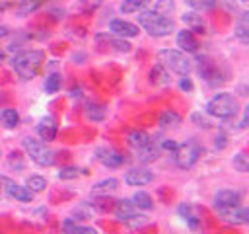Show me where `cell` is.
<instances>
[{
  "instance_id": "obj_1",
  "label": "cell",
  "mask_w": 249,
  "mask_h": 234,
  "mask_svg": "<svg viewBox=\"0 0 249 234\" xmlns=\"http://www.w3.org/2000/svg\"><path fill=\"white\" fill-rule=\"evenodd\" d=\"M43 62H45L43 51H23L12 58V68L21 80H31L39 74Z\"/></svg>"
},
{
  "instance_id": "obj_2",
  "label": "cell",
  "mask_w": 249,
  "mask_h": 234,
  "mask_svg": "<svg viewBox=\"0 0 249 234\" xmlns=\"http://www.w3.org/2000/svg\"><path fill=\"white\" fill-rule=\"evenodd\" d=\"M138 14L140 16H136V18H138L140 27L144 31H148L152 37H163V35H169L173 31V20L171 18L160 16L154 10H142Z\"/></svg>"
},
{
  "instance_id": "obj_3",
  "label": "cell",
  "mask_w": 249,
  "mask_h": 234,
  "mask_svg": "<svg viewBox=\"0 0 249 234\" xmlns=\"http://www.w3.org/2000/svg\"><path fill=\"white\" fill-rule=\"evenodd\" d=\"M239 111V103L237 99L228 94V92H220L216 94L208 103H206V113L212 115V117H218V119H231L235 117Z\"/></svg>"
},
{
  "instance_id": "obj_4",
  "label": "cell",
  "mask_w": 249,
  "mask_h": 234,
  "mask_svg": "<svg viewBox=\"0 0 249 234\" xmlns=\"http://www.w3.org/2000/svg\"><path fill=\"white\" fill-rule=\"evenodd\" d=\"M158 60L165 70L175 72L179 76H187L191 70V60L183 51H177V49H161L158 53Z\"/></svg>"
},
{
  "instance_id": "obj_5",
  "label": "cell",
  "mask_w": 249,
  "mask_h": 234,
  "mask_svg": "<svg viewBox=\"0 0 249 234\" xmlns=\"http://www.w3.org/2000/svg\"><path fill=\"white\" fill-rule=\"evenodd\" d=\"M21 146L35 164H39V166H53L54 164V152L47 146V142L37 140L33 136H25L21 140Z\"/></svg>"
},
{
  "instance_id": "obj_6",
  "label": "cell",
  "mask_w": 249,
  "mask_h": 234,
  "mask_svg": "<svg viewBox=\"0 0 249 234\" xmlns=\"http://www.w3.org/2000/svg\"><path fill=\"white\" fill-rule=\"evenodd\" d=\"M198 156H200V146L195 140H187L183 144H177L173 150V160L181 170L191 168L198 160Z\"/></svg>"
},
{
  "instance_id": "obj_7",
  "label": "cell",
  "mask_w": 249,
  "mask_h": 234,
  "mask_svg": "<svg viewBox=\"0 0 249 234\" xmlns=\"http://www.w3.org/2000/svg\"><path fill=\"white\" fill-rule=\"evenodd\" d=\"M0 183L4 185V191L12 197V199H16V201H21V203H29L31 199H33V191H29L25 185H19V183H16L14 179H10V177H0Z\"/></svg>"
},
{
  "instance_id": "obj_8",
  "label": "cell",
  "mask_w": 249,
  "mask_h": 234,
  "mask_svg": "<svg viewBox=\"0 0 249 234\" xmlns=\"http://www.w3.org/2000/svg\"><path fill=\"white\" fill-rule=\"evenodd\" d=\"M241 205V193L235 189H220L214 195V207L216 209H235Z\"/></svg>"
},
{
  "instance_id": "obj_9",
  "label": "cell",
  "mask_w": 249,
  "mask_h": 234,
  "mask_svg": "<svg viewBox=\"0 0 249 234\" xmlns=\"http://www.w3.org/2000/svg\"><path fill=\"white\" fill-rule=\"evenodd\" d=\"M154 179V174L144 168V166H136V168H130L126 174H124V181L128 185H134V187H142L146 183H150Z\"/></svg>"
},
{
  "instance_id": "obj_10",
  "label": "cell",
  "mask_w": 249,
  "mask_h": 234,
  "mask_svg": "<svg viewBox=\"0 0 249 234\" xmlns=\"http://www.w3.org/2000/svg\"><path fill=\"white\" fill-rule=\"evenodd\" d=\"M216 211L228 222H233V224H247L249 222V211L241 205L235 209H216Z\"/></svg>"
},
{
  "instance_id": "obj_11",
  "label": "cell",
  "mask_w": 249,
  "mask_h": 234,
  "mask_svg": "<svg viewBox=\"0 0 249 234\" xmlns=\"http://www.w3.org/2000/svg\"><path fill=\"white\" fill-rule=\"evenodd\" d=\"M109 29H111L117 37H123V39H126V37H136L138 31H140L134 23L124 21V20H113V21L109 23Z\"/></svg>"
},
{
  "instance_id": "obj_12",
  "label": "cell",
  "mask_w": 249,
  "mask_h": 234,
  "mask_svg": "<svg viewBox=\"0 0 249 234\" xmlns=\"http://www.w3.org/2000/svg\"><path fill=\"white\" fill-rule=\"evenodd\" d=\"M56 131H58V125H56V121L53 117H43L39 121V125H37V133H39L43 142L54 140L56 138Z\"/></svg>"
},
{
  "instance_id": "obj_13",
  "label": "cell",
  "mask_w": 249,
  "mask_h": 234,
  "mask_svg": "<svg viewBox=\"0 0 249 234\" xmlns=\"http://www.w3.org/2000/svg\"><path fill=\"white\" fill-rule=\"evenodd\" d=\"M97 158H99V162H101L103 166H107V168H119V166H123V162H124V156H123L121 152L113 150V148H99V150H97Z\"/></svg>"
},
{
  "instance_id": "obj_14",
  "label": "cell",
  "mask_w": 249,
  "mask_h": 234,
  "mask_svg": "<svg viewBox=\"0 0 249 234\" xmlns=\"http://www.w3.org/2000/svg\"><path fill=\"white\" fill-rule=\"evenodd\" d=\"M177 47H181V51H187V53H195L198 49V41L195 37L193 31L189 29H181L177 33Z\"/></svg>"
},
{
  "instance_id": "obj_15",
  "label": "cell",
  "mask_w": 249,
  "mask_h": 234,
  "mask_svg": "<svg viewBox=\"0 0 249 234\" xmlns=\"http://www.w3.org/2000/svg\"><path fill=\"white\" fill-rule=\"evenodd\" d=\"M181 20L185 21V25H187V29L189 31H196V33H204V29H206V23H204V20H202V16H198L196 12H185L183 16H181Z\"/></svg>"
},
{
  "instance_id": "obj_16",
  "label": "cell",
  "mask_w": 249,
  "mask_h": 234,
  "mask_svg": "<svg viewBox=\"0 0 249 234\" xmlns=\"http://www.w3.org/2000/svg\"><path fill=\"white\" fill-rule=\"evenodd\" d=\"M179 214L183 216V220L189 224V228H193V230H196L198 226H200V218H198V211L193 207V205H189V203H183L181 207H179Z\"/></svg>"
},
{
  "instance_id": "obj_17",
  "label": "cell",
  "mask_w": 249,
  "mask_h": 234,
  "mask_svg": "<svg viewBox=\"0 0 249 234\" xmlns=\"http://www.w3.org/2000/svg\"><path fill=\"white\" fill-rule=\"evenodd\" d=\"M113 211H115V214H117V218H119L121 222H123V220H126L128 216L136 214V207L132 205V201H130V199H119V201H115Z\"/></svg>"
},
{
  "instance_id": "obj_18",
  "label": "cell",
  "mask_w": 249,
  "mask_h": 234,
  "mask_svg": "<svg viewBox=\"0 0 249 234\" xmlns=\"http://www.w3.org/2000/svg\"><path fill=\"white\" fill-rule=\"evenodd\" d=\"M198 74H200L206 82H216V80H220V70H218V66H216L212 60H208V58L200 60V64H198Z\"/></svg>"
},
{
  "instance_id": "obj_19",
  "label": "cell",
  "mask_w": 249,
  "mask_h": 234,
  "mask_svg": "<svg viewBox=\"0 0 249 234\" xmlns=\"http://www.w3.org/2000/svg\"><path fill=\"white\" fill-rule=\"evenodd\" d=\"M158 154H160V146H158L156 142H152V140L138 148V160L144 162V164L154 162V160L158 158Z\"/></svg>"
},
{
  "instance_id": "obj_20",
  "label": "cell",
  "mask_w": 249,
  "mask_h": 234,
  "mask_svg": "<svg viewBox=\"0 0 249 234\" xmlns=\"http://www.w3.org/2000/svg\"><path fill=\"white\" fill-rule=\"evenodd\" d=\"M235 37L241 43H249V12H243L235 23Z\"/></svg>"
},
{
  "instance_id": "obj_21",
  "label": "cell",
  "mask_w": 249,
  "mask_h": 234,
  "mask_svg": "<svg viewBox=\"0 0 249 234\" xmlns=\"http://www.w3.org/2000/svg\"><path fill=\"white\" fill-rule=\"evenodd\" d=\"M119 187V181L115 177H107L103 181H97L93 187H91V193L93 195H109L111 191H115Z\"/></svg>"
},
{
  "instance_id": "obj_22",
  "label": "cell",
  "mask_w": 249,
  "mask_h": 234,
  "mask_svg": "<svg viewBox=\"0 0 249 234\" xmlns=\"http://www.w3.org/2000/svg\"><path fill=\"white\" fill-rule=\"evenodd\" d=\"M97 39H101V41H107V45H111L115 51H119V53H128L130 49H132V45L126 41V39H123V37H109V35H97Z\"/></svg>"
},
{
  "instance_id": "obj_23",
  "label": "cell",
  "mask_w": 249,
  "mask_h": 234,
  "mask_svg": "<svg viewBox=\"0 0 249 234\" xmlns=\"http://www.w3.org/2000/svg\"><path fill=\"white\" fill-rule=\"evenodd\" d=\"M18 121H19V115H18V111L14 107H6V109L0 111V123L6 129H14L18 125Z\"/></svg>"
},
{
  "instance_id": "obj_24",
  "label": "cell",
  "mask_w": 249,
  "mask_h": 234,
  "mask_svg": "<svg viewBox=\"0 0 249 234\" xmlns=\"http://www.w3.org/2000/svg\"><path fill=\"white\" fill-rule=\"evenodd\" d=\"M148 4H150V0H123L121 12H123V14H138V12H142Z\"/></svg>"
},
{
  "instance_id": "obj_25",
  "label": "cell",
  "mask_w": 249,
  "mask_h": 234,
  "mask_svg": "<svg viewBox=\"0 0 249 234\" xmlns=\"http://www.w3.org/2000/svg\"><path fill=\"white\" fill-rule=\"evenodd\" d=\"M132 205L136 207V209H144V211H150L152 207H154V201H152V197L146 193V191H136L134 195H132Z\"/></svg>"
},
{
  "instance_id": "obj_26",
  "label": "cell",
  "mask_w": 249,
  "mask_h": 234,
  "mask_svg": "<svg viewBox=\"0 0 249 234\" xmlns=\"http://www.w3.org/2000/svg\"><path fill=\"white\" fill-rule=\"evenodd\" d=\"M181 125V115L175 111H163L160 115V127L163 129H171V127H179Z\"/></svg>"
},
{
  "instance_id": "obj_27",
  "label": "cell",
  "mask_w": 249,
  "mask_h": 234,
  "mask_svg": "<svg viewBox=\"0 0 249 234\" xmlns=\"http://www.w3.org/2000/svg\"><path fill=\"white\" fill-rule=\"evenodd\" d=\"M146 142H150V135L146 133V131H140V129H136V131H132L130 135H128V144L132 146V148H140V146H144Z\"/></svg>"
},
{
  "instance_id": "obj_28",
  "label": "cell",
  "mask_w": 249,
  "mask_h": 234,
  "mask_svg": "<svg viewBox=\"0 0 249 234\" xmlns=\"http://www.w3.org/2000/svg\"><path fill=\"white\" fill-rule=\"evenodd\" d=\"M25 187L29 191H33V193H39V191H43L47 187V179L43 176H29L27 181H25Z\"/></svg>"
},
{
  "instance_id": "obj_29",
  "label": "cell",
  "mask_w": 249,
  "mask_h": 234,
  "mask_svg": "<svg viewBox=\"0 0 249 234\" xmlns=\"http://www.w3.org/2000/svg\"><path fill=\"white\" fill-rule=\"evenodd\" d=\"M150 82L152 84H169V78H167V74H165V68L161 66V64H158V66H154L152 68V72H150Z\"/></svg>"
},
{
  "instance_id": "obj_30",
  "label": "cell",
  "mask_w": 249,
  "mask_h": 234,
  "mask_svg": "<svg viewBox=\"0 0 249 234\" xmlns=\"http://www.w3.org/2000/svg\"><path fill=\"white\" fill-rule=\"evenodd\" d=\"M62 86V78L60 74H49L47 80H45V92L47 94H56Z\"/></svg>"
},
{
  "instance_id": "obj_31",
  "label": "cell",
  "mask_w": 249,
  "mask_h": 234,
  "mask_svg": "<svg viewBox=\"0 0 249 234\" xmlns=\"http://www.w3.org/2000/svg\"><path fill=\"white\" fill-rule=\"evenodd\" d=\"M86 115H88V119H91V121H101V119L105 117V109H103V105H99V103H88V105H86Z\"/></svg>"
},
{
  "instance_id": "obj_32",
  "label": "cell",
  "mask_w": 249,
  "mask_h": 234,
  "mask_svg": "<svg viewBox=\"0 0 249 234\" xmlns=\"http://www.w3.org/2000/svg\"><path fill=\"white\" fill-rule=\"evenodd\" d=\"M231 164H233V168H235L237 172H241V174L249 172V156H247L245 152H237V154L233 156Z\"/></svg>"
},
{
  "instance_id": "obj_33",
  "label": "cell",
  "mask_w": 249,
  "mask_h": 234,
  "mask_svg": "<svg viewBox=\"0 0 249 234\" xmlns=\"http://www.w3.org/2000/svg\"><path fill=\"white\" fill-rule=\"evenodd\" d=\"M93 207H95L97 211H103V213H107V211H113V207H115V201H113V199H109V195H99V197L93 201Z\"/></svg>"
},
{
  "instance_id": "obj_34",
  "label": "cell",
  "mask_w": 249,
  "mask_h": 234,
  "mask_svg": "<svg viewBox=\"0 0 249 234\" xmlns=\"http://www.w3.org/2000/svg\"><path fill=\"white\" fill-rule=\"evenodd\" d=\"M173 8H175L173 0H158V2H156L154 12H156V14H160V16H165V18H167V16H171Z\"/></svg>"
},
{
  "instance_id": "obj_35",
  "label": "cell",
  "mask_w": 249,
  "mask_h": 234,
  "mask_svg": "<svg viewBox=\"0 0 249 234\" xmlns=\"http://www.w3.org/2000/svg\"><path fill=\"white\" fill-rule=\"evenodd\" d=\"M8 166L10 168H18V170H21L23 168V156L19 154V152H10V156H8Z\"/></svg>"
},
{
  "instance_id": "obj_36",
  "label": "cell",
  "mask_w": 249,
  "mask_h": 234,
  "mask_svg": "<svg viewBox=\"0 0 249 234\" xmlns=\"http://www.w3.org/2000/svg\"><path fill=\"white\" fill-rule=\"evenodd\" d=\"M78 228H80V224H78L76 218H66V220L62 222V232H64V234H76Z\"/></svg>"
},
{
  "instance_id": "obj_37",
  "label": "cell",
  "mask_w": 249,
  "mask_h": 234,
  "mask_svg": "<svg viewBox=\"0 0 249 234\" xmlns=\"http://www.w3.org/2000/svg\"><path fill=\"white\" fill-rule=\"evenodd\" d=\"M78 174H80L78 168L66 166V168H62V170L58 172V177H60V179H74V177H78Z\"/></svg>"
},
{
  "instance_id": "obj_38",
  "label": "cell",
  "mask_w": 249,
  "mask_h": 234,
  "mask_svg": "<svg viewBox=\"0 0 249 234\" xmlns=\"http://www.w3.org/2000/svg\"><path fill=\"white\" fill-rule=\"evenodd\" d=\"M126 226H132V228H136V226H142V224H146V216L144 214H132V216H128L126 220H123Z\"/></svg>"
},
{
  "instance_id": "obj_39",
  "label": "cell",
  "mask_w": 249,
  "mask_h": 234,
  "mask_svg": "<svg viewBox=\"0 0 249 234\" xmlns=\"http://www.w3.org/2000/svg\"><path fill=\"white\" fill-rule=\"evenodd\" d=\"M41 4V0H21V12H31Z\"/></svg>"
},
{
  "instance_id": "obj_40",
  "label": "cell",
  "mask_w": 249,
  "mask_h": 234,
  "mask_svg": "<svg viewBox=\"0 0 249 234\" xmlns=\"http://www.w3.org/2000/svg\"><path fill=\"white\" fill-rule=\"evenodd\" d=\"M99 4H101V0H82L80 6H82L84 10H88V12H91V10H95Z\"/></svg>"
},
{
  "instance_id": "obj_41",
  "label": "cell",
  "mask_w": 249,
  "mask_h": 234,
  "mask_svg": "<svg viewBox=\"0 0 249 234\" xmlns=\"http://www.w3.org/2000/svg\"><path fill=\"white\" fill-rule=\"evenodd\" d=\"M193 121H195V123H198V127H204V129H208V127H210V121H208L206 117H202L200 113H195V115H193Z\"/></svg>"
},
{
  "instance_id": "obj_42",
  "label": "cell",
  "mask_w": 249,
  "mask_h": 234,
  "mask_svg": "<svg viewBox=\"0 0 249 234\" xmlns=\"http://www.w3.org/2000/svg\"><path fill=\"white\" fill-rule=\"evenodd\" d=\"M175 146H177V142L175 140H169V138H163L160 142V148H165V150H175Z\"/></svg>"
},
{
  "instance_id": "obj_43",
  "label": "cell",
  "mask_w": 249,
  "mask_h": 234,
  "mask_svg": "<svg viewBox=\"0 0 249 234\" xmlns=\"http://www.w3.org/2000/svg\"><path fill=\"white\" fill-rule=\"evenodd\" d=\"M185 2H189L193 8H206V6H210V2H206V0H185Z\"/></svg>"
},
{
  "instance_id": "obj_44",
  "label": "cell",
  "mask_w": 249,
  "mask_h": 234,
  "mask_svg": "<svg viewBox=\"0 0 249 234\" xmlns=\"http://www.w3.org/2000/svg\"><path fill=\"white\" fill-rule=\"evenodd\" d=\"M76 234H99V232L95 228H91V226H80Z\"/></svg>"
},
{
  "instance_id": "obj_45",
  "label": "cell",
  "mask_w": 249,
  "mask_h": 234,
  "mask_svg": "<svg viewBox=\"0 0 249 234\" xmlns=\"http://www.w3.org/2000/svg\"><path fill=\"white\" fill-rule=\"evenodd\" d=\"M191 88H193L191 80H189V78H183V80H181V90H191Z\"/></svg>"
},
{
  "instance_id": "obj_46",
  "label": "cell",
  "mask_w": 249,
  "mask_h": 234,
  "mask_svg": "<svg viewBox=\"0 0 249 234\" xmlns=\"http://www.w3.org/2000/svg\"><path fill=\"white\" fill-rule=\"evenodd\" d=\"M220 2H222V4L226 6V8H230V10L233 8V2H231V0H220Z\"/></svg>"
},
{
  "instance_id": "obj_47",
  "label": "cell",
  "mask_w": 249,
  "mask_h": 234,
  "mask_svg": "<svg viewBox=\"0 0 249 234\" xmlns=\"http://www.w3.org/2000/svg\"><path fill=\"white\" fill-rule=\"evenodd\" d=\"M8 33V29H6V25H0V37H4Z\"/></svg>"
},
{
  "instance_id": "obj_48",
  "label": "cell",
  "mask_w": 249,
  "mask_h": 234,
  "mask_svg": "<svg viewBox=\"0 0 249 234\" xmlns=\"http://www.w3.org/2000/svg\"><path fill=\"white\" fill-rule=\"evenodd\" d=\"M2 58H4V55H2V51H0V64H2Z\"/></svg>"
},
{
  "instance_id": "obj_49",
  "label": "cell",
  "mask_w": 249,
  "mask_h": 234,
  "mask_svg": "<svg viewBox=\"0 0 249 234\" xmlns=\"http://www.w3.org/2000/svg\"><path fill=\"white\" fill-rule=\"evenodd\" d=\"M241 2H247V0H241Z\"/></svg>"
}]
</instances>
